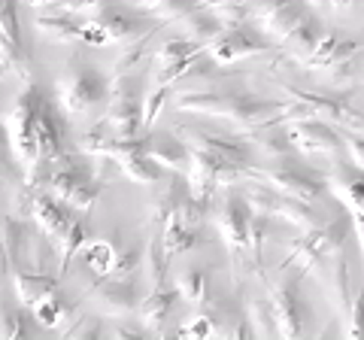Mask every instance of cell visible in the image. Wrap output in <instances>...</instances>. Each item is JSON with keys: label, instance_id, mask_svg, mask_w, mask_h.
<instances>
[{"label": "cell", "instance_id": "cell-12", "mask_svg": "<svg viewBox=\"0 0 364 340\" xmlns=\"http://www.w3.org/2000/svg\"><path fill=\"white\" fill-rule=\"evenodd\" d=\"M273 49V43L261 33L255 25L246 21H237V25H225L219 31L207 52L215 64H234V61H243V58H252V55H264Z\"/></svg>", "mask_w": 364, "mask_h": 340}, {"label": "cell", "instance_id": "cell-8", "mask_svg": "<svg viewBox=\"0 0 364 340\" xmlns=\"http://www.w3.org/2000/svg\"><path fill=\"white\" fill-rule=\"evenodd\" d=\"M46 95L40 92L33 83L25 85V92L18 95L13 112H9V146H13V155L21 167V174L37 164L40 155V110H43Z\"/></svg>", "mask_w": 364, "mask_h": 340}, {"label": "cell", "instance_id": "cell-40", "mask_svg": "<svg viewBox=\"0 0 364 340\" xmlns=\"http://www.w3.org/2000/svg\"><path fill=\"white\" fill-rule=\"evenodd\" d=\"M340 134H343V149L349 161L358 170H364V131H340Z\"/></svg>", "mask_w": 364, "mask_h": 340}, {"label": "cell", "instance_id": "cell-28", "mask_svg": "<svg viewBox=\"0 0 364 340\" xmlns=\"http://www.w3.org/2000/svg\"><path fill=\"white\" fill-rule=\"evenodd\" d=\"M195 6H200L198 0H136V9L146 13L155 21H164V25H176L182 16H188Z\"/></svg>", "mask_w": 364, "mask_h": 340}, {"label": "cell", "instance_id": "cell-11", "mask_svg": "<svg viewBox=\"0 0 364 340\" xmlns=\"http://www.w3.org/2000/svg\"><path fill=\"white\" fill-rule=\"evenodd\" d=\"M301 270L289 274V267H282V277L267 286V301L273 307V316H277V328L289 340L306 334V316H310L306 301L301 298Z\"/></svg>", "mask_w": 364, "mask_h": 340}, {"label": "cell", "instance_id": "cell-44", "mask_svg": "<svg viewBox=\"0 0 364 340\" xmlns=\"http://www.w3.org/2000/svg\"><path fill=\"white\" fill-rule=\"evenodd\" d=\"M109 334H116V337H146L149 331L140 325V328H134V325H119V328H112Z\"/></svg>", "mask_w": 364, "mask_h": 340}, {"label": "cell", "instance_id": "cell-38", "mask_svg": "<svg viewBox=\"0 0 364 340\" xmlns=\"http://www.w3.org/2000/svg\"><path fill=\"white\" fill-rule=\"evenodd\" d=\"M167 92H170L167 85H155L152 92L143 97V131H149L152 124H155L158 112H161V107H164V97H167Z\"/></svg>", "mask_w": 364, "mask_h": 340}, {"label": "cell", "instance_id": "cell-47", "mask_svg": "<svg viewBox=\"0 0 364 340\" xmlns=\"http://www.w3.org/2000/svg\"><path fill=\"white\" fill-rule=\"evenodd\" d=\"M9 73V67H6V61H4V55H0V79H4Z\"/></svg>", "mask_w": 364, "mask_h": 340}, {"label": "cell", "instance_id": "cell-32", "mask_svg": "<svg viewBox=\"0 0 364 340\" xmlns=\"http://www.w3.org/2000/svg\"><path fill=\"white\" fill-rule=\"evenodd\" d=\"M158 28H161V25H155V28H149L146 33H140V37H136L131 46L116 58V64H112V73H140V64L146 58V52H149V43H152V37L158 33Z\"/></svg>", "mask_w": 364, "mask_h": 340}, {"label": "cell", "instance_id": "cell-48", "mask_svg": "<svg viewBox=\"0 0 364 340\" xmlns=\"http://www.w3.org/2000/svg\"><path fill=\"white\" fill-rule=\"evenodd\" d=\"M306 4H310L313 9H318V6H328V0H306Z\"/></svg>", "mask_w": 364, "mask_h": 340}, {"label": "cell", "instance_id": "cell-20", "mask_svg": "<svg viewBox=\"0 0 364 340\" xmlns=\"http://www.w3.org/2000/svg\"><path fill=\"white\" fill-rule=\"evenodd\" d=\"M316 274L322 280V289L328 294V301L334 304V307L343 313L352 301V289H349V267H346V255L343 253H334L322 258V262L316 265Z\"/></svg>", "mask_w": 364, "mask_h": 340}, {"label": "cell", "instance_id": "cell-24", "mask_svg": "<svg viewBox=\"0 0 364 340\" xmlns=\"http://www.w3.org/2000/svg\"><path fill=\"white\" fill-rule=\"evenodd\" d=\"M176 28H179V33L182 37H188V40H195L198 46H203L207 49L210 43L219 37V31L225 28L219 18H215V13H210L207 6H195L188 16H182L179 21H176Z\"/></svg>", "mask_w": 364, "mask_h": 340}, {"label": "cell", "instance_id": "cell-4", "mask_svg": "<svg viewBox=\"0 0 364 340\" xmlns=\"http://www.w3.org/2000/svg\"><path fill=\"white\" fill-rule=\"evenodd\" d=\"M215 228L237 262L249 265V270H258L261 262V240L267 231V216L249 210L243 195H228L219 210H215Z\"/></svg>", "mask_w": 364, "mask_h": 340}, {"label": "cell", "instance_id": "cell-5", "mask_svg": "<svg viewBox=\"0 0 364 340\" xmlns=\"http://www.w3.org/2000/svg\"><path fill=\"white\" fill-rule=\"evenodd\" d=\"M107 95H109V79L95 64H88L79 52L67 55L61 76L55 79L58 107L64 112H70V116H85L97 104H104Z\"/></svg>", "mask_w": 364, "mask_h": 340}, {"label": "cell", "instance_id": "cell-36", "mask_svg": "<svg viewBox=\"0 0 364 340\" xmlns=\"http://www.w3.org/2000/svg\"><path fill=\"white\" fill-rule=\"evenodd\" d=\"M343 334L352 340L364 337V289H358V294L349 301V307L343 310Z\"/></svg>", "mask_w": 364, "mask_h": 340}, {"label": "cell", "instance_id": "cell-21", "mask_svg": "<svg viewBox=\"0 0 364 340\" xmlns=\"http://www.w3.org/2000/svg\"><path fill=\"white\" fill-rule=\"evenodd\" d=\"M13 289L21 307H33L40 298L58 292V277L52 270H33V267H16L13 270Z\"/></svg>", "mask_w": 364, "mask_h": 340}, {"label": "cell", "instance_id": "cell-9", "mask_svg": "<svg viewBox=\"0 0 364 340\" xmlns=\"http://www.w3.org/2000/svg\"><path fill=\"white\" fill-rule=\"evenodd\" d=\"M349 237H352V219H349V213H343V216L318 225V228H313V231H304V237L291 240V249H289L286 262L279 265V270L298 265L301 274H310V270H316V265L322 262V258L334 255V253H343Z\"/></svg>", "mask_w": 364, "mask_h": 340}, {"label": "cell", "instance_id": "cell-30", "mask_svg": "<svg viewBox=\"0 0 364 340\" xmlns=\"http://www.w3.org/2000/svg\"><path fill=\"white\" fill-rule=\"evenodd\" d=\"M119 170H122V176H128L140 186H155L158 179H161V167H158L146 152H134L128 158H122Z\"/></svg>", "mask_w": 364, "mask_h": 340}, {"label": "cell", "instance_id": "cell-3", "mask_svg": "<svg viewBox=\"0 0 364 340\" xmlns=\"http://www.w3.org/2000/svg\"><path fill=\"white\" fill-rule=\"evenodd\" d=\"M173 107L191 116H213V119H231L249 134L261 124L279 122L282 104L279 100H264L243 92H186L176 95Z\"/></svg>", "mask_w": 364, "mask_h": 340}, {"label": "cell", "instance_id": "cell-27", "mask_svg": "<svg viewBox=\"0 0 364 340\" xmlns=\"http://www.w3.org/2000/svg\"><path fill=\"white\" fill-rule=\"evenodd\" d=\"M200 237V228H191V225H186L173 210L164 216L161 222V243H164V253L167 258H173L179 253H188V249H195Z\"/></svg>", "mask_w": 364, "mask_h": 340}, {"label": "cell", "instance_id": "cell-25", "mask_svg": "<svg viewBox=\"0 0 364 340\" xmlns=\"http://www.w3.org/2000/svg\"><path fill=\"white\" fill-rule=\"evenodd\" d=\"M146 155H149L161 170H170V174H179V170L188 167V146L182 143L176 134L173 137H149Z\"/></svg>", "mask_w": 364, "mask_h": 340}, {"label": "cell", "instance_id": "cell-34", "mask_svg": "<svg viewBox=\"0 0 364 340\" xmlns=\"http://www.w3.org/2000/svg\"><path fill=\"white\" fill-rule=\"evenodd\" d=\"M179 337H219L225 334V316L219 310H207V313H198L195 319H191L188 325H182Z\"/></svg>", "mask_w": 364, "mask_h": 340}, {"label": "cell", "instance_id": "cell-43", "mask_svg": "<svg viewBox=\"0 0 364 340\" xmlns=\"http://www.w3.org/2000/svg\"><path fill=\"white\" fill-rule=\"evenodd\" d=\"M349 219H352V234H355V243H358L361 255H364V213H349Z\"/></svg>", "mask_w": 364, "mask_h": 340}, {"label": "cell", "instance_id": "cell-35", "mask_svg": "<svg viewBox=\"0 0 364 340\" xmlns=\"http://www.w3.org/2000/svg\"><path fill=\"white\" fill-rule=\"evenodd\" d=\"M198 4L207 6L210 13H215V18H219L222 25H237V21L249 18L252 0H198Z\"/></svg>", "mask_w": 364, "mask_h": 340}, {"label": "cell", "instance_id": "cell-7", "mask_svg": "<svg viewBox=\"0 0 364 340\" xmlns=\"http://www.w3.org/2000/svg\"><path fill=\"white\" fill-rule=\"evenodd\" d=\"M252 176L267 183L270 188H277L279 195L298 198L306 203H318L328 195V176H322L316 167H306L294 155L273 158V164L267 167H252Z\"/></svg>", "mask_w": 364, "mask_h": 340}, {"label": "cell", "instance_id": "cell-13", "mask_svg": "<svg viewBox=\"0 0 364 340\" xmlns=\"http://www.w3.org/2000/svg\"><path fill=\"white\" fill-rule=\"evenodd\" d=\"M358 52H361V40H349L337 31H325L313 46V52L301 61V67L304 70H328L334 79H343L355 67Z\"/></svg>", "mask_w": 364, "mask_h": 340}, {"label": "cell", "instance_id": "cell-18", "mask_svg": "<svg viewBox=\"0 0 364 340\" xmlns=\"http://www.w3.org/2000/svg\"><path fill=\"white\" fill-rule=\"evenodd\" d=\"M88 21L95 25L100 33H104V40L107 43H124V40H136L140 33H146L149 28H155L158 21H143L140 16H134L131 9H124L119 4H109L104 6L100 13L95 16H88Z\"/></svg>", "mask_w": 364, "mask_h": 340}, {"label": "cell", "instance_id": "cell-45", "mask_svg": "<svg viewBox=\"0 0 364 340\" xmlns=\"http://www.w3.org/2000/svg\"><path fill=\"white\" fill-rule=\"evenodd\" d=\"M28 6H33V9H46V6H52V9H58L61 6V0H25Z\"/></svg>", "mask_w": 364, "mask_h": 340}, {"label": "cell", "instance_id": "cell-14", "mask_svg": "<svg viewBox=\"0 0 364 340\" xmlns=\"http://www.w3.org/2000/svg\"><path fill=\"white\" fill-rule=\"evenodd\" d=\"M200 55H203V46H198L195 40L188 37H170L164 40L161 46L155 49V85H173L176 79L195 73V67L200 64Z\"/></svg>", "mask_w": 364, "mask_h": 340}, {"label": "cell", "instance_id": "cell-17", "mask_svg": "<svg viewBox=\"0 0 364 340\" xmlns=\"http://www.w3.org/2000/svg\"><path fill=\"white\" fill-rule=\"evenodd\" d=\"M91 298L97 301V307L109 319H128L140 307V294H136L134 280H122V277H95Z\"/></svg>", "mask_w": 364, "mask_h": 340}, {"label": "cell", "instance_id": "cell-19", "mask_svg": "<svg viewBox=\"0 0 364 340\" xmlns=\"http://www.w3.org/2000/svg\"><path fill=\"white\" fill-rule=\"evenodd\" d=\"M179 307V292L176 286H152V292L140 298V307H136V316H140V325L149 334H167V325L173 322Z\"/></svg>", "mask_w": 364, "mask_h": 340}, {"label": "cell", "instance_id": "cell-2", "mask_svg": "<svg viewBox=\"0 0 364 340\" xmlns=\"http://www.w3.org/2000/svg\"><path fill=\"white\" fill-rule=\"evenodd\" d=\"M21 216L31 219L55 243V249L61 253V270L88 243L91 231L82 213L70 210L58 198H52L46 188H21Z\"/></svg>", "mask_w": 364, "mask_h": 340}, {"label": "cell", "instance_id": "cell-37", "mask_svg": "<svg viewBox=\"0 0 364 340\" xmlns=\"http://www.w3.org/2000/svg\"><path fill=\"white\" fill-rule=\"evenodd\" d=\"M25 319H28V316L21 313V310H9V313L0 310V337H4V340L28 337V334H31V328H28Z\"/></svg>", "mask_w": 364, "mask_h": 340}, {"label": "cell", "instance_id": "cell-33", "mask_svg": "<svg viewBox=\"0 0 364 340\" xmlns=\"http://www.w3.org/2000/svg\"><path fill=\"white\" fill-rule=\"evenodd\" d=\"M246 319L252 325L255 337H277L279 328H277V316H273L270 301H249L246 304Z\"/></svg>", "mask_w": 364, "mask_h": 340}, {"label": "cell", "instance_id": "cell-42", "mask_svg": "<svg viewBox=\"0 0 364 340\" xmlns=\"http://www.w3.org/2000/svg\"><path fill=\"white\" fill-rule=\"evenodd\" d=\"M13 146H9V131L6 124L0 122V183H6L13 176Z\"/></svg>", "mask_w": 364, "mask_h": 340}, {"label": "cell", "instance_id": "cell-6", "mask_svg": "<svg viewBox=\"0 0 364 340\" xmlns=\"http://www.w3.org/2000/svg\"><path fill=\"white\" fill-rule=\"evenodd\" d=\"M43 188L49 191L52 198L67 203L70 210L88 213L97 203L100 191H104V183H100V179L95 176V170L82 161V152H73L46 174Z\"/></svg>", "mask_w": 364, "mask_h": 340}, {"label": "cell", "instance_id": "cell-31", "mask_svg": "<svg viewBox=\"0 0 364 340\" xmlns=\"http://www.w3.org/2000/svg\"><path fill=\"white\" fill-rule=\"evenodd\" d=\"M176 292H179L182 301L203 304L210 298V277H207V270H200V267L182 270V274L176 277Z\"/></svg>", "mask_w": 364, "mask_h": 340}, {"label": "cell", "instance_id": "cell-10", "mask_svg": "<svg viewBox=\"0 0 364 340\" xmlns=\"http://www.w3.org/2000/svg\"><path fill=\"white\" fill-rule=\"evenodd\" d=\"M313 16L316 13L306 0H252V6H249V18L273 46H282Z\"/></svg>", "mask_w": 364, "mask_h": 340}, {"label": "cell", "instance_id": "cell-22", "mask_svg": "<svg viewBox=\"0 0 364 340\" xmlns=\"http://www.w3.org/2000/svg\"><path fill=\"white\" fill-rule=\"evenodd\" d=\"M122 249L124 246L119 243V237H100V240H88L76 255H82V262L88 265V270L95 277H112Z\"/></svg>", "mask_w": 364, "mask_h": 340}, {"label": "cell", "instance_id": "cell-29", "mask_svg": "<svg viewBox=\"0 0 364 340\" xmlns=\"http://www.w3.org/2000/svg\"><path fill=\"white\" fill-rule=\"evenodd\" d=\"M31 313H33V319H37L40 325L58 328L64 319H70V316H73V307L67 304V298L61 292H52V294H46V298H40L37 304H33Z\"/></svg>", "mask_w": 364, "mask_h": 340}, {"label": "cell", "instance_id": "cell-23", "mask_svg": "<svg viewBox=\"0 0 364 340\" xmlns=\"http://www.w3.org/2000/svg\"><path fill=\"white\" fill-rule=\"evenodd\" d=\"M328 191H334L346 213H364V170L352 174L346 167H334L328 176Z\"/></svg>", "mask_w": 364, "mask_h": 340}, {"label": "cell", "instance_id": "cell-46", "mask_svg": "<svg viewBox=\"0 0 364 340\" xmlns=\"http://www.w3.org/2000/svg\"><path fill=\"white\" fill-rule=\"evenodd\" d=\"M328 4H331L334 9H349L352 4H355V0H328Z\"/></svg>", "mask_w": 364, "mask_h": 340}, {"label": "cell", "instance_id": "cell-39", "mask_svg": "<svg viewBox=\"0 0 364 340\" xmlns=\"http://www.w3.org/2000/svg\"><path fill=\"white\" fill-rule=\"evenodd\" d=\"M109 4H116V0H61L58 13H70V16H79V18H88V16L100 13V9L109 6Z\"/></svg>", "mask_w": 364, "mask_h": 340}, {"label": "cell", "instance_id": "cell-16", "mask_svg": "<svg viewBox=\"0 0 364 340\" xmlns=\"http://www.w3.org/2000/svg\"><path fill=\"white\" fill-rule=\"evenodd\" d=\"M0 55L18 79L31 83V52L18 25V0H0Z\"/></svg>", "mask_w": 364, "mask_h": 340}, {"label": "cell", "instance_id": "cell-41", "mask_svg": "<svg viewBox=\"0 0 364 340\" xmlns=\"http://www.w3.org/2000/svg\"><path fill=\"white\" fill-rule=\"evenodd\" d=\"M67 337H100V334H107V328H104V322L97 319V316H76V325L73 328H67L64 331Z\"/></svg>", "mask_w": 364, "mask_h": 340}, {"label": "cell", "instance_id": "cell-1", "mask_svg": "<svg viewBox=\"0 0 364 340\" xmlns=\"http://www.w3.org/2000/svg\"><path fill=\"white\" fill-rule=\"evenodd\" d=\"M176 137L188 146V167L186 186L188 195L207 203L219 195V174L225 167L252 170V143L249 137H231V134H215L203 128H176Z\"/></svg>", "mask_w": 364, "mask_h": 340}, {"label": "cell", "instance_id": "cell-26", "mask_svg": "<svg viewBox=\"0 0 364 340\" xmlns=\"http://www.w3.org/2000/svg\"><path fill=\"white\" fill-rule=\"evenodd\" d=\"M246 137H249V143H252V149H258L261 155H267L270 161L273 158H282V155H294V146L289 140L286 124H279V122L261 124V128L249 131Z\"/></svg>", "mask_w": 364, "mask_h": 340}, {"label": "cell", "instance_id": "cell-15", "mask_svg": "<svg viewBox=\"0 0 364 340\" xmlns=\"http://www.w3.org/2000/svg\"><path fill=\"white\" fill-rule=\"evenodd\" d=\"M289 140L294 146V152L301 155H322L337 161L343 155V134L334 124H328L322 119H304V122H291L286 124Z\"/></svg>", "mask_w": 364, "mask_h": 340}]
</instances>
